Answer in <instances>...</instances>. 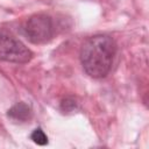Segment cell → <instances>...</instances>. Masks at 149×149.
<instances>
[{
    "mask_svg": "<svg viewBox=\"0 0 149 149\" xmlns=\"http://www.w3.org/2000/svg\"><path fill=\"white\" fill-rule=\"evenodd\" d=\"M74 107H76V101H73V100L65 99V100H63V102H62V108H63L64 111H71V109H73Z\"/></svg>",
    "mask_w": 149,
    "mask_h": 149,
    "instance_id": "cell-6",
    "label": "cell"
},
{
    "mask_svg": "<svg viewBox=\"0 0 149 149\" xmlns=\"http://www.w3.org/2000/svg\"><path fill=\"white\" fill-rule=\"evenodd\" d=\"M30 137H31V140H33L36 144H38V146H45V144L48 143V136L45 135V133H44L41 128L34 129V132L31 133Z\"/></svg>",
    "mask_w": 149,
    "mask_h": 149,
    "instance_id": "cell-5",
    "label": "cell"
},
{
    "mask_svg": "<svg viewBox=\"0 0 149 149\" xmlns=\"http://www.w3.org/2000/svg\"><path fill=\"white\" fill-rule=\"evenodd\" d=\"M7 115L15 120V121H21V122H24L27 120H29L33 115L31 113V108L24 104V102H17L16 105H14L12 108L8 109V113Z\"/></svg>",
    "mask_w": 149,
    "mask_h": 149,
    "instance_id": "cell-4",
    "label": "cell"
},
{
    "mask_svg": "<svg viewBox=\"0 0 149 149\" xmlns=\"http://www.w3.org/2000/svg\"><path fill=\"white\" fill-rule=\"evenodd\" d=\"M115 55V41L108 35L99 34L86 38L81 44L80 63L90 77L100 79L109 73Z\"/></svg>",
    "mask_w": 149,
    "mask_h": 149,
    "instance_id": "cell-1",
    "label": "cell"
},
{
    "mask_svg": "<svg viewBox=\"0 0 149 149\" xmlns=\"http://www.w3.org/2000/svg\"><path fill=\"white\" fill-rule=\"evenodd\" d=\"M33 58V52L13 35L0 31V59L5 62L24 64Z\"/></svg>",
    "mask_w": 149,
    "mask_h": 149,
    "instance_id": "cell-3",
    "label": "cell"
},
{
    "mask_svg": "<svg viewBox=\"0 0 149 149\" xmlns=\"http://www.w3.org/2000/svg\"><path fill=\"white\" fill-rule=\"evenodd\" d=\"M23 33L29 42L43 44L49 42L55 35V24L50 15L40 13L30 16L23 27Z\"/></svg>",
    "mask_w": 149,
    "mask_h": 149,
    "instance_id": "cell-2",
    "label": "cell"
}]
</instances>
